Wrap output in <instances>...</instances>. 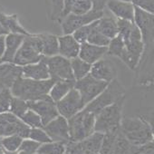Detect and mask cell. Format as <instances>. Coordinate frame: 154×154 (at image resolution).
Returning <instances> with one entry per match:
<instances>
[{"label": "cell", "mask_w": 154, "mask_h": 154, "mask_svg": "<svg viewBox=\"0 0 154 154\" xmlns=\"http://www.w3.org/2000/svg\"><path fill=\"white\" fill-rule=\"evenodd\" d=\"M54 82L55 81L51 78L37 81L21 76L14 83L9 90L13 97L26 102H34L48 97L49 91Z\"/></svg>", "instance_id": "6da1fadb"}, {"label": "cell", "mask_w": 154, "mask_h": 154, "mask_svg": "<svg viewBox=\"0 0 154 154\" xmlns=\"http://www.w3.org/2000/svg\"><path fill=\"white\" fill-rule=\"evenodd\" d=\"M120 131L131 145L140 146L153 141L152 125L142 117H122Z\"/></svg>", "instance_id": "7a4b0ae2"}, {"label": "cell", "mask_w": 154, "mask_h": 154, "mask_svg": "<svg viewBox=\"0 0 154 154\" xmlns=\"http://www.w3.org/2000/svg\"><path fill=\"white\" fill-rule=\"evenodd\" d=\"M125 99L104 108L95 116L94 131L103 134L118 132L122 119V109Z\"/></svg>", "instance_id": "3957f363"}, {"label": "cell", "mask_w": 154, "mask_h": 154, "mask_svg": "<svg viewBox=\"0 0 154 154\" xmlns=\"http://www.w3.org/2000/svg\"><path fill=\"white\" fill-rule=\"evenodd\" d=\"M126 92L122 84L118 81V79L113 80L110 84H108L107 87L91 103H89L85 109L95 116L104 108L115 103L118 101L125 99Z\"/></svg>", "instance_id": "277c9868"}, {"label": "cell", "mask_w": 154, "mask_h": 154, "mask_svg": "<svg viewBox=\"0 0 154 154\" xmlns=\"http://www.w3.org/2000/svg\"><path fill=\"white\" fill-rule=\"evenodd\" d=\"M42 43L38 34H29L25 36L22 45L16 54L13 63L26 66L39 62L43 58Z\"/></svg>", "instance_id": "5b68a950"}, {"label": "cell", "mask_w": 154, "mask_h": 154, "mask_svg": "<svg viewBox=\"0 0 154 154\" xmlns=\"http://www.w3.org/2000/svg\"><path fill=\"white\" fill-rule=\"evenodd\" d=\"M67 121L70 141L79 142L94 132L95 115L85 109Z\"/></svg>", "instance_id": "8992f818"}, {"label": "cell", "mask_w": 154, "mask_h": 154, "mask_svg": "<svg viewBox=\"0 0 154 154\" xmlns=\"http://www.w3.org/2000/svg\"><path fill=\"white\" fill-rule=\"evenodd\" d=\"M104 15L103 11H96L92 9L90 12L84 15H68L60 20L62 31L63 35H72L74 31L82 26L89 25Z\"/></svg>", "instance_id": "52a82bcc"}, {"label": "cell", "mask_w": 154, "mask_h": 154, "mask_svg": "<svg viewBox=\"0 0 154 154\" xmlns=\"http://www.w3.org/2000/svg\"><path fill=\"white\" fill-rule=\"evenodd\" d=\"M108 84L97 80L90 74L85 78L74 82V89L78 91L85 106L94 100L106 87Z\"/></svg>", "instance_id": "ba28073f"}, {"label": "cell", "mask_w": 154, "mask_h": 154, "mask_svg": "<svg viewBox=\"0 0 154 154\" xmlns=\"http://www.w3.org/2000/svg\"><path fill=\"white\" fill-rule=\"evenodd\" d=\"M45 59L51 79L54 81L75 82L71 68L70 60L59 54L51 57H45Z\"/></svg>", "instance_id": "9c48e42d"}, {"label": "cell", "mask_w": 154, "mask_h": 154, "mask_svg": "<svg viewBox=\"0 0 154 154\" xmlns=\"http://www.w3.org/2000/svg\"><path fill=\"white\" fill-rule=\"evenodd\" d=\"M30 128L11 112L0 113V138L18 135L23 139L28 138Z\"/></svg>", "instance_id": "30bf717a"}, {"label": "cell", "mask_w": 154, "mask_h": 154, "mask_svg": "<svg viewBox=\"0 0 154 154\" xmlns=\"http://www.w3.org/2000/svg\"><path fill=\"white\" fill-rule=\"evenodd\" d=\"M85 107L78 91L72 88L63 99L56 103V108L59 115L69 120L75 114L83 111Z\"/></svg>", "instance_id": "8fae6325"}, {"label": "cell", "mask_w": 154, "mask_h": 154, "mask_svg": "<svg viewBox=\"0 0 154 154\" xmlns=\"http://www.w3.org/2000/svg\"><path fill=\"white\" fill-rule=\"evenodd\" d=\"M153 20H154L153 14L134 8L133 23L140 32L142 42L145 47L149 45L153 39V30H154Z\"/></svg>", "instance_id": "7c38bea8"}, {"label": "cell", "mask_w": 154, "mask_h": 154, "mask_svg": "<svg viewBox=\"0 0 154 154\" xmlns=\"http://www.w3.org/2000/svg\"><path fill=\"white\" fill-rule=\"evenodd\" d=\"M52 141L67 143L70 141L68 121L61 115L52 120L50 122L43 126Z\"/></svg>", "instance_id": "4fadbf2b"}, {"label": "cell", "mask_w": 154, "mask_h": 154, "mask_svg": "<svg viewBox=\"0 0 154 154\" xmlns=\"http://www.w3.org/2000/svg\"><path fill=\"white\" fill-rule=\"evenodd\" d=\"M28 106L29 109L33 110L40 116L43 126H45L59 115L56 108V103L53 102L49 96L42 100L28 102Z\"/></svg>", "instance_id": "5bb4252c"}, {"label": "cell", "mask_w": 154, "mask_h": 154, "mask_svg": "<svg viewBox=\"0 0 154 154\" xmlns=\"http://www.w3.org/2000/svg\"><path fill=\"white\" fill-rule=\"evenodd\" d=\"M89 74L97 80L110 84L117 79V69L112 61L102 58L91 65Z\"/></svg>", "instance_id": "9a60e30c"}, {"label": "cell", "mask_w": 154, "mask_h": 154, "mask_svg": "<svg viewBox=\"0 0 154 154\" xmlns=\"http://www.w3.org/2000/svg\"><path fill=\"white\" fill-rule=\"evenodd\" d=\"M105 8H108L116 19L133 22L134 7L131 2H125L122 0H108Z\"/></svg>", "instance_id": "2e32d148"}, {"label": "cell", "mask_w": 154, "mask_h": 154, "mask_svg": "<svg viewBox=\"0 0 154 154\" xmlns=\"http://www.w3.org/2000/svg\"><path fill=\"white\" fill-rule=\"evenodd\" d=\"M80 44L72 35H63L58 36V54L72 60L78 56L80 51Z\"/></svg>", "instance_id": "e0dca14e"}, {"label": "cell", "mask_w": 154, "mask_h": 154, "mask_svg": "<svg viewBox=\"0 0 154 154\" xmlns=\"http://www.w3.org/2000/svg\"><path fill=\"white\" fill-rule=\"evenodd\" d=\"M22 77L33 79V80H37V81L50 79V74L45 57H43L39 62L23 66Z\"/></svg>", "instance_id": "ac0fdd59"}, {"label": "cell", "mask_w": 154, "mask_h": 154, "mask_svg": "<svg viewBox=\"0 0 154 154\" xmlns=\"http://www.w3.org/2000/svg\"><path fill=\"white\" fill-rule=\"evenodd\" d=\"M22 76V67L13 63H0V82L3 85L10 89L14 83Z\"/></svg>", "instance_id": "d6986e66"}, {"label": "cell", "mask_w": 154, "mask_h": 154, "mask_svg": "<svg viewBox=\"0 0 154 154\" xmlns=\"http://www.w3.org/2000/svg\"><path fill=\"white\" fill-rule=\"evenodd\" d=\"M107 54V47L91 45L87 42L81 44L78 57L89 64H94Z\"/></svg>", "instance_id": "ffe728a7"}, {"label": "cell", "mask_w": 154, "mask_h": 154, "mask_svg": "<svg viewBox=\"0 0 154 154\" xmlns=\"http://www.w3.org/2000/svg\"><path fill=\"white\" fill-rule=\"evenodd\" d=\"M92 9L93 5L91 0H63V7L60 20L70 14L84 15L90 12Z\"/></svg>", "instance_id": "44dd1931"}, {"label": "cell", "mask_w": 154, "mask_h": 154, "mask_svg": "<svg viewBox=\"0 0 154 154\" xmlns=\"http://www.w3.org/2000/svg\"><path fill=\"white\" fill-rule=\"evenodd\" d=\"M26 35L19 34H8L5 37V53L2 63H13L17 52L22 45Z\"/></svg>", "instance_id": "7402d4cb"}, {"label": "cell", "mask_w": 154, "mask_h": 154, "mask_svg": "<svg viewBox=\"0 0 154 154\" xmlns=\"http://www.w3.org/2000/svg\"><path fill=\"white\" fill-rule=\"evenodd\" d=\"M0 23L3 25L8 34H19L24 35H27L30 34L20 24L16 14L8 15L0 9Z\"/></svg>", "instance_id": "603a6c76"}, {"label": "cell", "mask_w": 154, "mask_h": 154, "mask_svg": "<svg viewBox=\"0 0 154 154\" xmlns=\"http://www.w3.org/2000/svg\"><path fill=\"white\" fill-rule=\"evenodd\" d=\"M42 43V54L44 57H51L58 54V36L49 33L38 34Z\"/></svg>", "instance_id": "cb8c5ba5"}, {"label": "cell", "mask_w": 154, "mask_h": 154, "mask_svg": "<svg viewBox=\"0 0 154 154\" xmlns=\"http://www.w3.org/2000/svg\"><path fill=\"white\" fill-rule=\"evenodd\" d=\"M97 29L110 40L118 35L117 19L113 17H105L104 15L97 20Z\"/></svg>", "instance_id": "d4e9b609"}, {"label": "cell", "mask_w": 154, "mask_h": 154, "mask_svg": "<svg viewBox=\"0 0 154 154\" xmlns=\"http://www.w3.org/2000/svg\"><path fill=\"white\" fill-rule=\"evenodd\" d=\"M74 87V82L69 81H55L51 87L48 96L55 103L63 99L72 88Z\"/></svg>", "instance_id": "484cf974"}, {"label": "cell", "mask_w": 154, "mask_h": 154, "mask_svg": "<svg viewBox=\"0 0 154 154\" xmlns=\"http://www.w3.org/2000/svg\"><path fill=\"white\" fill-rule=\"evenodd\" d=\"M70 63H71V68H72L74 81L81 80L90 73L91 64L87 63L80 57L77 56L70 60Z\"/></svg>", "instance_id": "4316f807"}, {"label": "cell", "mask_w": 154, "mask_h": 154, "mask_svg": "<svg viewBox=\"0 0 154 154\" xmlns=\"http://www.w3.org/2000/svg\"><path fill=\"white\" fill-rule=\"evenodd\" d=\"M103 138V133L94 131L93 134H91L85 140L79 141V143L85 152L99 153V149H100V147L102 144Z\"/></svg>", "instance_id": "83f0119b"}, {"label": "cell", "mask_w": 154, "mask_h": 154, "mask_svg": "<svg viewBox=\"0 0 154 154\" xmlns=\"http://www.w3.org/2000/svg\"><path fill=\"white\" fill-rule=\"evenodd\" d=\"M66 143L50 141L41 144L36 154H65Z\"/></svg>", "instance_id": "f1b7e54d"}, {"label": "cell", "mask_w": 154, "mask_h": 154, "mask_svg": "<svg viewBox=\"0 0 154 154\" xmlns=\"http://www.w3.org/2000/svg\"><path fill=\"white\" fill-rule=\"evenodd\" d=\"M23 138L18 135H10L0 138V146L6 152H17L22 143Z\"/></svg>", "instance_id": "f546056e"}, {"label": "cell", "mask_w": 154, "mask_h": 154, "mask_svg": "<svg viewBox=\"0 0 154 154\" xmlns=\"http://www.w3.org/2000/svg\"><path fill=\"white\" fill-rule=\"evenodd\" d=\"M96 23H97V20L94 22L93 28H92L89 35H88V38H87L86 42L91 44V45H98V46H103V47H107L109 43H110V39L107 38L105 35H103L97 29Z\"/></svg>", "instance_id": "4dcf8cb0"}, {"label": "cell", "mask_w": 154, "mask_h": 154, "mask_svg": "<svg viewBox=\"0 0 154 154\" xmlns=\"http://www.w3.org/2000/svg\"><path fill=\"white\" fill-rule=\"evenodd\" d=\"M118 132H110L103 134L102 144L99 149V154H113Z\"/></svg>", "instance_id": "1f68e13d"}, {"label": "cell", "mask_w": 154, "mask_h": 154, "mask_svg": "<svg viewBox=\"0 0 154 154\" xmlns=\"http://www.w3.org/2000/svg\"><path fill=\"white\" fill-rule=\"evenodd\" d=\"M124 49H125L124 42L122 38L118 35L114 38L110 40V43L107 46V54L120 58Z\"/></svg>", "instance_id": "d6a6232c"}, {"label": "cell", "mask_w": 154, "mask_h": 154, "mask_svg": "<svg viewBox=\"0 0 154 154\" xmlns=\"http://www.w3.org/2000/svg\"><path fill=\"white\" fill-rule=\"evenodd\" d=\"M28 109H29L28 102L17 98V97L12 98L10 108H9V112H11L12 114H14L15 116L20 119Z\"/></svg>", "instance_id": "836d02e7"}, {"label": "cell", "mask_w": 154, "mask_h": 154, "mask_svg": "<svg viewBox=\"0 0 154 154\" xmlns=\"http://www.w3.org/2000/svg\"><path fill=\"white\" fill-rule=\"evenodd\" d=\"M131 147L132 145L119 131L116 137L113 154H131Z\"/></svg>", "instance_id": "e575fe53"}, {"label": "cell", "mask_w": 154, "mask_h": 154, "mask_svg": "<svg viewBox=\"0 0 154 154\" xmlns=\"http://www.w3.org/2000/svg\"><path fill=\"white\" fill-rule=\"evenodd\" d=\"M20 120L27 125L30 129L32 128H43V123L40 116L31 109H28L26 113L20 118Z\"/></svg>", "instance_id": "d590c367"}, {"label": "cell", "mask_w": 154, "mask_h": 154, "mask_svg": "<svg viewBox=\"0 0 154 154\" xmlns=\"http://www.w3.org/2000/svg\"><path fill=\"white\" fill-rule=\"evenodd\" d=\"M63 7V0H49L48 15L52 21H60Z\"/></svg>", "instance_id": "8d00e7d4"}, {"label": "cell", "mask_w": 154, "mask_h": 154, "mask_svg": "<svg viewBox=\"0 0 154 154\" xmlns=\"http://www.w3.org/2000/svg\"><path fill=\"white\" fill-rule=\"evenodd\" d=\"M28 138L39 144H44L52 141L47 133L45 131L43 128H32L29 131Z\"/></svg>", "instance_id": "74e56055"}, {"label": "cell", "mask_w": 154, "mask_h": 154, "mask_svg": "<svg viewBox=\"0 0 154 154\" xmlns=\"http://www.w3.org/2000/svg\"><path fill=\"white\" fill-rule=\"evenodd\" d=\"M93 26H94V22L89 24V25H86L85 26H82L79 29H77L76 31H74L72 34V35L80 45L84 44V43H85L87 41L88 35H89L92 28H93Z\"/></svg>", "instance_id": "f35d334b"}, {"label": "cell", "mask_w": 154, "mask_h": 154, "mask_svg": "<svg viewBox=\"0 0 154 154\" xmlns=\"http://www.w3.org/2000/svg\"><path fill=\"white\" fill-rule=\"evenodd\" d=\"M12 94L9 89L6 88L0 94V113L9 112L10 103L12 101Z\"/></svg>", "instance_id": "ab89813d"}, {"label": "cell", "mask_w": 154, "mask_h": 154, "mask_svg": "<svg viewBox=\"0 0 154 154\" xmlns=\"http://www.w3.org/2000/svg\"><path fill=\"white\" fill-rule=\"evenodd\" d=\"M40 145L41 144H39L38 142H35L30 140L29 138H26V139H23L18 150L26 152L28 154H36Z\"/></svg>", "instance_id": "60d3db41"}, {"label": "cell", "mask_w": 154, "mask_h": 154, "mask_svg": "<svg viewBox=\"0 0 154 154\" xmlns=\"http://www.w3.org/2000/svg\"><path fill=\"white\" fill-rule=\"evenodd\" d=\"M131 3L134 8H140L150 14L154 13V0H131Z\"/></svg>", "instance_id": "b9f144b4"}, {"label": "cell", "mask_w": 154, "mask_h": 154, "mask_svg": "<svg viewBox=\"0 0 154 154\" xmlns=\"http://www.w3.org/2000/svg\"><path fill=\"white\" fill-rule=\"evenodd\" d=\"M107 1L108 0H91L92 5H93V9L96 11H103Z\"/></svg>", "instance_id": "7bdbcfd3"}, {"label": "cell", "mask_w": 154, "mask_h": 154, "mask_svg": "<svg viewBox=\"0 0 154 154\" xmlns=\"http://www.w3.org/2000/svg\"><path fill=\"white\" fill-rule=\"evenodd\" d=\"M5 37L6 36H0V63H2L5 53Z\"/></svg>", "instance_id": "ee69618b"}, {"label": "cell", "mask_w": 154, "mask_h": 154, "mask_svg": "<svg viewBox=\"0 0 154 154\" xmlns=\"http://www.w3.org/2000/svg\"><path fill=\"white\" fill-rule=\"evenodd\" d=\"M7 35H8V33L7 32V30L5 29L3 25L0 23V36H6Z\"/></svg>", "instance_id": "f6af8a7d"}, {"label": "cell", "mask_w": 154, "mask_h": 154, "mask_svg": "<svg viewBox=\"0 0 154 154\" xmlns=\"http://www.w3.org/2000/svg\"><path fill=\"white\" fill-rule=\"evenodd\" d=\"M4 89H6V87L3 85V84H2L1 82H0V94H1V93L3 92V90H4Z\"/></svg>", "instance_id": "bcb514c9"}, {"label": "cell", "mask_w": 154, "mask_h": 154, "mask_svg": "<svg viewBox=\"0 0 154 154\" xmlns=\"http://www.w3.org/2000/svg\"><path fill=\"white\" fill-rule=\"evenodd\" d=\"M0 154H6V151L2 149L1 146H0Z\"/></svg>", "instance_id": "7dc6e473"}, {"label": "cell", "mask_w": 154, "mask_h": 154, "mask_svg": "<svg viewBox=\"0 0 154 154\" xmlns=\"http://www.w3.org/2000/svg\"><path fill=\"white\" fill-rule=\"evenodd\" d=\"M6 154H17V152H6Z\"/></svg>", "instance_id": "c3c4849f"}, {"label": "cell", "mask_w": 154, "mask_h": 154, "mask_svg": "<svg viewBox=\"0 0 154 154\" xmlns=\"http://www.w3.org/2000/svg\"><path fill=\"white\" fill-rule=\"evenodd\" d=\"M85 154H99V153H93V152H85Z\"/></svg>", "instance_id": "681fc988"}, {"label": "cell", "mask_w": 154, "mask_h": 154, "mask_svg": "<svg viewBox=\"0 0 154 154\" xmlns=\"http://www.w3.org/2000/svg\"><path fill=\"white\" fill-rule=\"evenodd\" d=\"M122 1H125V2H131V0H122Z\"/></svg>", "instance_id": "f907efd6"}]
</instances>
